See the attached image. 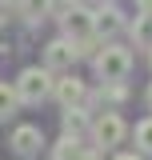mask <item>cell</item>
<instances>
[{
  "label": "cell",
  "mask_w": 152,
  "mask_h": 160,
  "mask_svg": "<svg viewBox=\"0 0 152 160\" xmlns=\"http://www.w3.org/2000/svg\"><path fill=\"white\" fill-rule=\"evenodd\" d=\"M148 64H152V48H148Z\"/></svg>",
  "instance_id": "7402d4cb"
},
{
  "label": "cell",
  "mask_w": 152,
  "mask_h": 160,
  "mask_svg": "<svg viewBox=\"0 0 152 160\" xmlns=\"http://www.w3.org/2000/svg\"><path fill=\"white\" fill-rule=\"evenodd\" d=\"M72 160H104V148H96V144H80Z\"/></svg>",
  "instance_id": "2e32d148"
},
{
  "label": "cell",
  "mask_w": 152,
  "mask_h": 160,
  "mask_svg": "<svg viewBox=\"0 0 152 160\" xmlns=\"http://www.w3.org/2000/svg\"><path fill=\"white\" fill-rule=\"evenodd\" d=\"M136 148L152 156V116H144L140 124H136Z\"/></svg>",
  "instance_id": "9a60e30c"
},
{
  "label": "cell",
  "mask_w": 152,
  "mask_h": 160,
  "mask_svg": "<svg viewBox=\"0 0 152 160\" xmlns=\"http://www.w3.org/2000/svg\"><path fill=\"white\" fill-rule=\"evenodd\" d=\"M136 48H152V12H136L132 24H124Z\"/></svg>",
  "instance_id": "9c48e42d"
},
{
  "label": "cell",
  "mask_w": 152,
  "mask_h": 160,
  "mask_svg": "<svg viewBox=\"0 0 152 160\" xmlns=\"http://www.w3.org/2000/svg\"><path fill=\"white\" fill-rule=\"evenodd\" d=\"M124 96H128L124 80H104V84H100V100H108V104H120Z\"/></svg>",
  "instance_id": "5bb4252c"
},
{
  "label": "cell",
  "mask_w": 152,
  "mask_h": 160,
  "mask_svg": "<svg viewBox=\"0 0 152 160\" xmlns=\"http://www.w3.org/2000/svg\"><path fill=\"white\" fill-rule=\"evenodd\" d=\"M52 96L60 100V108H84V104H88V88H84V80L64 76V80L52 84Z\"/></svg>",
  "instance_id": "52a82bcc"
},
{
  "label": "cell",
  "mask_w": 152,
  "mask_h": 160,
  "mask_svg": "<svg viewBox=\"0 0 152 160\" xmlns=\"http://www.w3.org/2000/svg\"><path fill=\"white\" fill-rule=\"evenodd\" d=\"M16 108H20V96H16V88H12V84H0V124L16 116Z\"/></svg>",
  "instance_id": "7c38bea8"
},
{
  "label": "cell",
  "mask_w": 152,
  "mask_h": 160,
  "mask_svg": "<svg viewBox=\"0 0 152 160\" xmlns=\"http://www.w3.org/2000/svg\"><path fill=\"white\" fill-rule=\"evenodd\" d=\"M84 140L80 136H68V132H60V140H56V148H52V160H72L76 156V148H80Z\"/></svg>",
  "instance_id": "4fadbf2b"
},
{
  "label": "cell",
  "mask_w": 152,
  "mask_h": 160,
  "mask_svg": "<svg viewBox=\"0 0 152 160\" xmlns=\"http://www.w3.org/2000/svg\"><path fill=\"white\" fill-rule=\"evenodd\" d=\"M92 28L100 40H112L116 32H124V16H120V8H112V4H104V8H96L92 12Z\"/></svg>",
  "instance_id": "ba28073f"
},
{
  "label": "cell",
  "mask_w": 152,
  "mask_h": 160,
  "mask_svg": "<svg viewBox=\"0 0 152 160\" xmlns=\"http://www.w3.org/2000/svg\"><path fill=\"white\" fill-rule=\"evenodd\" d=\"M76 44L68 36H56V40H48L44 44V68L48 72H72V64H76Z\"/></svg>",
  "instance_id": "5b68a950"
},
{
  "label": "cell",
  "mask_w": 152,
  "mask_h": 160,
  "mask_svg": "<svg viewBox=\"0 0 152 160\" xmlns=\"http://www.w3.org/2000/svg\"><path fill=\"white\" fill-rule=\"evenodd\" d=\"M52 72L48 68H24L16 80H12V88H16L20 104H44V100L52 96Z\"/></svg>",
  "instance_id": "3957f363"
},
{
  "label": "cell",
  "mask_w": 152,
  "mask_h": 160,
  "mask_svg": "<svg viewBox=\"0 0 152 160\" xmlns=\"http://www.w3.org/2000/svg\"><path fill=\"white\" fill-rule=\"evenodd\" d=\"M112 160H144V152H116Z\"/></svg>",
  "instance_id": "e0dca14e"
},
{
  "label": "cell",
  "mask_w": 152,
  "mask_h": 160,
  "mask_svg": "<svg viewBox=\"0 0 152 160\" xmlns=\"http://www.w3.org/2000/svg\"><path fill=\"white\" fill-rule=\"evenodd\" d=\"M0 4H4V8H16V4H20V0H0Z\"/></svg>",
  "instance_id": "ffe728a7"
},
{
  "label": "cell",
  "mask_w": 152,
  "mask_h": 160,
  "mask_svg": "<svg viewBox=\"0 0 152 160\" xmlns=\"http://www.w3.org/2000/svg\"><path fill=\"white\" fill-rule=\"evenodd\" d=\"M8 144H12V152H16V156H40L44 132H40L36 124H16V128H12V136H8Z\"/></svg>",
  "instance_id": "8992f818"
},
{
  "label": "cell",
  "mask_w": 152,
  "mask_h": 160,
  "mask_svg": "<svg viewBox=\"0 0 152 160\" xmlns=\"http://www.w3.org/2000/svg\"><path fill=\"white\" fill-rule=\"evenodd\" d=\"M140 12H152V0H140Z\"/></svg>",
  "instance_id": "d6986e66"
},
{
  "label": "cell",
  "mask_w": 152,
  "mask_h": 160,
  "mask_svg": "<svg viewBox=\"0 0 152 160\" xmlns=\"http://www.w3.org/2000/svg\"><path fill=\"white\" fill-rule=\"evenodd\" d=\"M64 4H88V0H64Z\"/></svg>",
  "instance_id": "44dd1931"
},
{
  "label": "cell",
  "mask_w": 152,
  "mask_h": 160,
  "mask_svg": "<svg viewBox=\"0 0 152 160\" xmlns=\"http://www.w3.org/2000/svg\"><path fill=\"white\" fill-rule=\"evenodd\" d=\"M60 36H68L76 44V56H92L100 48V36L92 28V8L88 4H68L60 16Z\"/></svg>",
  "instance_id": "6da1fadb"
},
{
  "label": "cell",
  "mask_w": 152,
  "mask_h": 160,
  "mask_svg": "<svg viewBox=\"0 0 152 160\" xmlns=\"http://www.w3.org/2000/svg\"><path fill=\"white\" fill-rule=\"evenodd\" d=\"M88 136H92L96 148H116V144H124V136H128V124H124V116L120 112H100V116L88 124Z\"/></svg>",
  "instance_id": "277c9868"
},
{
  "label": "cell",
  "mask_w": 152,
  "mask_h": 160,
  "mask_svg": "<svg viewBox=\"0 0 152 160\" xmlns=\"http://www.w3.org/2000/svg\"><path fill=\"white\" fill-rule=\"evenodd\" d=\"M88 124H92V120H88L84 108H64V112H60V132H68V136H84Z\"/></svg>",
  "instance_id": "30bf717a"
},
{
  "label": "cell",
  "mask_w": 152,
  "mask_h": 160,
  "mask_svg": "<svg viewBox=\"0 0 152 160\" xmlns=\"http://www.w3.org/2000/svg\"><path fill=\"white\" fill-rule=\"evenodd\" d=\"M52 4H56V0H20L16 8H20V16L28 20V24H40V20L52 16Z\"/></svg>",
  "instance_id": "8fae6325"
},
{
  "label": "cell",
  "mask_w": 152,
  "mask_h": 160,
  "mask_svg": "<svg viewBox=\"0 0 152 160\" xmlns=\"http://www.w3.org/2000/svg\"><path fill=\"white\" fill-rule=\"evenodd\" d=\"M92 68H96V80H128V72H132V52L124 44L100 40V48L92 52Z\"/></svg>",
  "instance_id": "7a4b0ae2"
},
{
  "label": "cell",
  "mask_w": 152,
  "mask_h": 160,
  "mask_svg": "<svg viewBox=\"0 0 152 160\" xmlns=\"http://www.w3.org/2000/svg\"><path fill=\"white\" fill-rule=\"evenodd\" d=\"M144 104H148V112H152V84H148V92H144Z\"/></svg>",
  "instance_id": "ac0fdd59"
}]
</instances>
